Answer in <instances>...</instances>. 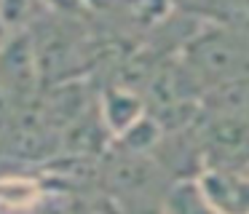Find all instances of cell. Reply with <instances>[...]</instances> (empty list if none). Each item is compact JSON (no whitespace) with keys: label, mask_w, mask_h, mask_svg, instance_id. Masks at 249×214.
Here are the masks:
<instances>
[{"label":"cell","mask_w":249,"mask_h":214,"mask_svg":"<svg viewBox=\"0 0 249 214\" xmlns=\"http://www.w3.org/2000/svg\"><path fill=\"white\" fill-rule=\"evenodd\" d=\"M185 70L196 86L206 91L222 83L249 78V43L222 27H206L188 40Z\"/></svg>","instance_id":"cell-1"},{"label":"cell","mask_w":249,"mask_h":214,"mask_svg":"<svg viewBox=\"0 0 249 214\" xmlns=\"http://www.w3.org/2000/svg\"><path fill=\"white\" fill-rule=\"evenodd\" d=\"M196 182L217 214H249V155L228 166H206Z\"/></svg>","instance_id":"cell-2"},{"label":"cell","mask_w":249,"mask_h":214,"mask_svg":"<svg viewBox=\"0 0 249 214\" xmlns=\"http://www.w3.org/2000/svg\"><path fill=\"white\" fill-rule=\"evenodd\" d=\"M161 209H163V214H217V209L204 198L196 177L193 179H185V182H177L163 196Z\"/></svg>","instance_id":"cell-3"},{"label":"cell","mask_w":249,"mask_h":214,"mask_svg":"<svg viewBox=\"0 0 249 214\" xmlns=\"http://www.w3.org/2000/svg\"><path fill=\"white\" fill-rule=\"evenodd\" d=\"M102 110H105V126L113 134H118V137L129 131L140 118H145L142 102L134 94H129V91H113V94H107Z\"/></svg>","instance_id":"cell-4"},{"label":"cell","mask_w":249,"mask_h":214,"mask_svg":"<svg viewBox=\"0 0 249 214\" xmlns=\"http://www.w3.org/2000/svg\"><path fill=\"white\" fill-rule=\"evenodd\" d=\"M43 196L33 179H3L0 182V206L3 209H30Z\"/></svg>","instance_id":"cell-5"},{"label":"cell","mask_w":249,"mask_h":214,"mask_svg":"<svg viewBox=\"0 0 249 214\" xmlns=\"http://www.w3.org/2000/svg\"><path fill=\"white\" fill-rule=\"evenodd\" d=\"M67 214H124L121 206L107 196H89V198H81L70 206Z\"/></svg>","instance_id":"cell-6"},{"label":"cell","mask_w":249,"mask_h":214,"mask_svg":"<svg viewBox=\"0 0 249 214\" xmlns=\"http://www.w3.org/2000/svg\"><path fill=\"white\" fill-rule=\"evenodd\" d=\"M137 214H163V209H142V212H137Z\"/></svg>","instance_id":"cell-7"}]
</instances>
